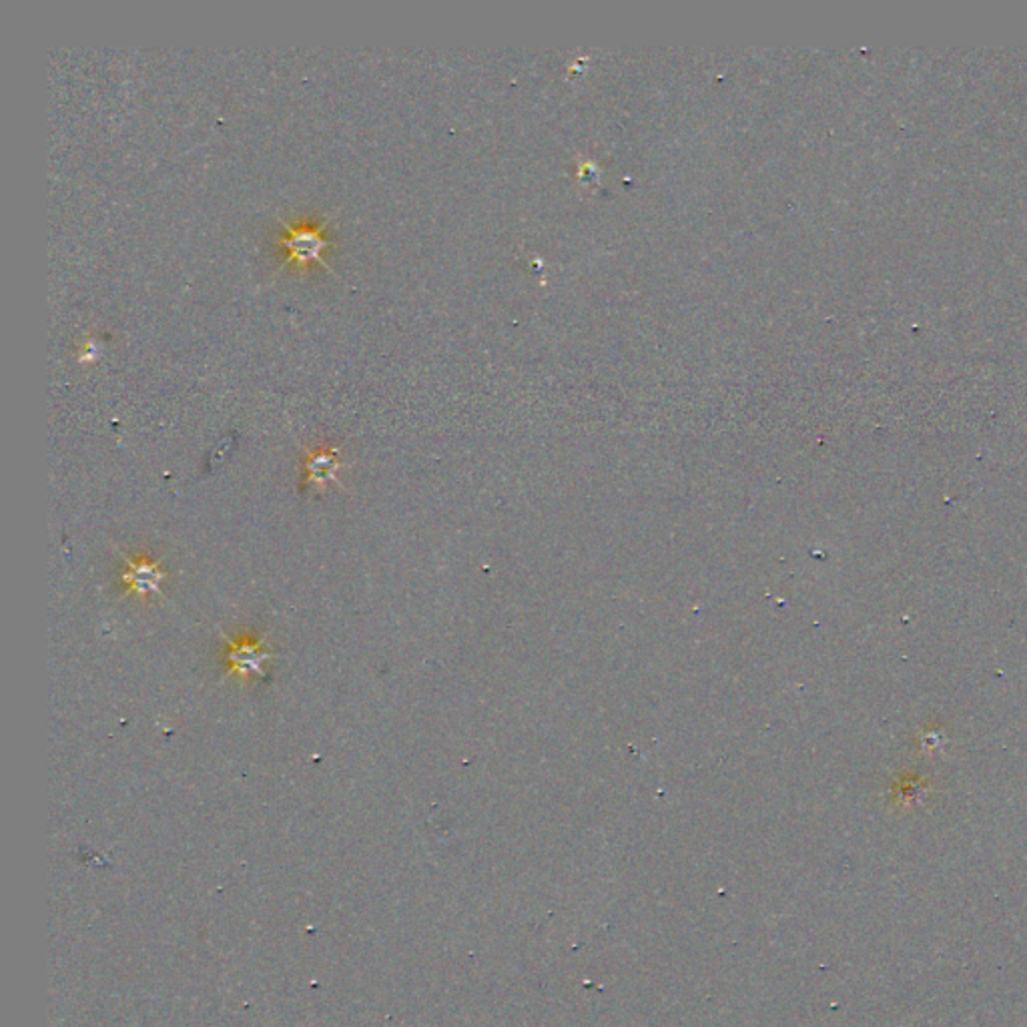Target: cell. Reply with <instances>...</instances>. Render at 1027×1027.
<instances>
[{"instance_id": "1", "label": "cell", "mask_w": 1027, "mask_h": 1027, "mask_svg": "<svg viewBox=\"0 0 1027 1027\" xmlns=\"http://www.w3.org/2000/svg\"><path fill=\"white\" fill-rule=\"evenodd\" d=\"M283 229H286V235L281 237V245L286 247L287 252V261H295L299 265H307L309 261H317L321 263L325 270L329 273H333L331 267L323 261V249L329 247V241L328 237L323 235V231L320 227H313V225L309 223H302V225H289L281 219Z\"/></svg>"}, {"instance_id": "2", "label": "cell", "mask_w": 1027, "mask_h": 1027, "mask_svg": "<svg viewBox=\"0 0 1027 1027\" xmlns=\"http://www.w3.org/2000/svg\"><path fill=\"white\" fill-rule=\"evenodd\" d=\"M229 642V674L249 676V674H263V663L270 661L271 655L263 648V642Z\"/></svg>"}, {"instance_id": "3", "label": "cell", "mask_w": 1027, "mask_h": 1027, "mask_svg": "<svg viewBox=\"0 0 1027 1027\" xmlns=\"http://www.w3.org/2000/svg\"><path fill=\"white\" fill-rule=\"evenodd\" d=\"M127 561V572H124L123 580L127 582L131 592H139V595H151V592H161V582L165 580V572H161L158 564L147 562V561Z\"/></svg>"}, {"instance_id": "4", "label": "cell", "mask_w": 1027, "mask_h": 1027, "mask_svg": "<svg viewBox=\"0 0 1027 1027\" xmlns=\"http://www.w3.org/2000/svg\"><path fill=\"white\" fill-rule=\"evenodd\" d=\"M341 467L339 460H338V454L336 452H313L307 456L305 460V470L309 474V480H313L317 484H325L329 480H336V474Z\"/></svg>"}, {"instance_id": "5", "label": "cell", "mask_w": 1027, "mask_h": 1027, "mask_svg": "<svg viewBox=\"0 0 1027 1027\" xmlns=\"http://www.w3.org/2000/svg\"><path fill=\"white\" fill-rule=\"evenodd\" d=\"M98 352V346L95 341H87V344L81 346V362H89V360H95Z\"/></svg>"}]
</instances>
